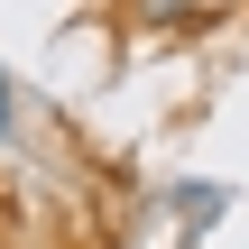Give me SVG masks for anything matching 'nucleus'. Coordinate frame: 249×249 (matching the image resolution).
Instances as JSON below:
<instances>
[{
  "label": "nucleus",
  "mask_w": 249,
  "mask_h": 249,
  "mask_svg": "<svg viewBox=\"0 0 249 249\" xmlns=\"http://www.w3.org/2000/svg\"><path fill=\"white\" fill-rule=\"evenodd\" d=\"M9 120H18V102H9V65H0V139H9Z\"/></svg>",
  "instance_id": "obj_1"
}]
</instances>
